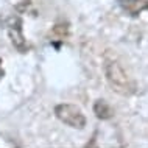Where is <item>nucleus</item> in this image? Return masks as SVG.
<instances>
[{"instance_id":"obj_3","label":"nucleus","mask_w":148,"mask_h":148,"mask_svg":"<svg viewBox=\"0 0 148 148\" xmlns=\"http://www.w3.org/2000/svg\"><path fill=\"white\" fill-rule=\"evenodd\" d=\"M8 34H10V39L13 42V45L21 53H25L28 50V45H27V41L22 33V21L19 17L10 19V22H8Z\"/></svg>"},{"instance_id":"obj_2","label":"nucleus","mask_w":148,"mask_h":148,"mask_svg":"<svg viewBox=\"0 0 148 148\" xmlns=\"http://www.w3.org/2000/svg\"><path fill=\"white\" fill-rule=\"evenodd\" d=\"M55 114L61 120L62 123L69 125L70 128H77V130H83L86 126V117L83 111L79 109L77 105H70V103H62L55 108Z\"/></svg>"},{"instance_id":"obj_5","label":"nucleus","mask_w":148,"mask_h":148,"mask_svg":"<svg viewBox=\"0 0 148 148\" xmlns=\"http://www.w3.org/2000/svg\"><path fill=\"white\" fill-rule=\"evenodd\" d=\"M94 114L101 120H109V119H112L114 111L105 100H97L94 103Z\"/></svg>"},{"instance_id":"obj_4","label":"nucleus","mask_w":148,"mask_h":148,"mask_svg":"<svg viewBox=\"0 0 148 148\" xmlns=\"http://www.w3.org/2000/svg\"><path fill=\"white\" fill-rule=\"evenodd\" d=\"M120 8L130 16H139L148 10V0H117Z\"/></svg>"},{"instance_id":"obj_6","label":"nucleus","mask_w":148,"mask_h":148,"mask_svg":"<svg viewBox=\"0 0 148 148\" xmlns=\"http://www.w3.org/2000/svg\"><path fill=\"white\" fill-rule=\"evenodd\" d=\"M53 34L56 36L58 39H64L69 34V27H67V23H58V25H55L53 27Z\"/></svg>"},{"instance_id":"obj_1","label":"nucleus","mask_w":148,"mask_h":148,"mask_svg":"<svg viewBox=\"0 0 148 148\" xmlns=\"http://www.w3.org/2000/svg\"><path fill=\"white\" fill-rule=\"evenodd\" d=\"M105 75L106 79L109 83V86L120 95H130L136 90L134 83L131 81V78L128 77L120 64L115 59H106L105 62Z\"/></svg>"},{"instance_id":"obj_7","label":"nucleus","mask_w":148,"mask_h":148,"mask_svg":"<svg viewBox=\"0 0 148 148\" xmlns=\"http://www.w3.org/2000/svg\"><path fill=\"white\" fill-rule=\"evenodd\" d=\"M2 77H3V70H2V67H0V79H2Z\"/></svg>"}]
</instances>
